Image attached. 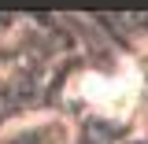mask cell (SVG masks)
I'll use <instances>...</instances> for the list:
<instances>
[{"label": "cell", "mask_w": 148, "mask_h": 144, "mask_svg": "<svg viewBox=\"0 0 148 144\" xmlns=\"http://www.w3.org/2000/svg\"><path fill=\"white\" fill-rule=\"evenodd\" d=\"M74 129L59 115H30L0 129V144H71Z\"/></svg>", "instance_id": "obj_1"}]
</instances>
